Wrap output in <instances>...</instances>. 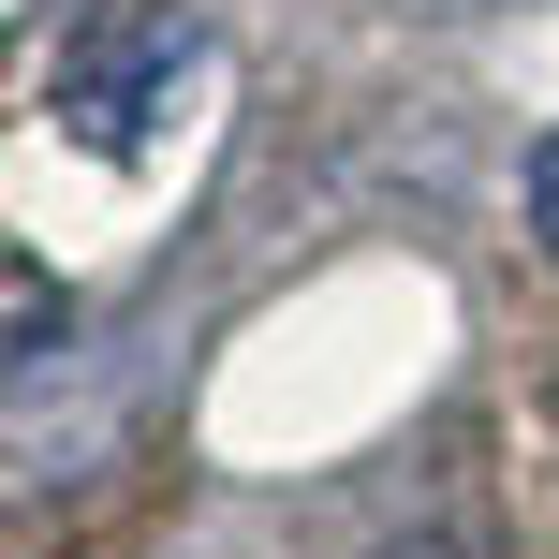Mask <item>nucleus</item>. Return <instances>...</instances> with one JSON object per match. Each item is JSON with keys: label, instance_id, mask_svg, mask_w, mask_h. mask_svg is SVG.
<instances>
[{"label": "nucleus", "instance_id": "nucleus-1", "mask_svg": "<svg viewBox=\"0 0 559 559\" xmlns=\"http://www.w3.org/2000/svg\"><path fill=\"white\" fill-rule=\"evenodd\" d=\"M531 236H545V251H559V133L531 147Z\"/></svg>", "mask_w": 559, "mask_h": 559}]
</instances>
